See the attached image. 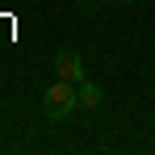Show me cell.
<instances>
[{"label":"cell","instance_id":"cell-5","mask_svg":"<svg viewBox=\"0 0 155 155\" xmlns=\"http://www.w3.org/2000/svg\"><path fill=\"white\" fill-rule=\"evenodd\" d=\"M122 4H134V0H122Z\"/></svg>","mask_w":155,"mask_h":155},{"label":"cell","instance_id":"cell-4","mask_svg":"<svg viewBox=\"0 0 155 155\" xmlns=\"http://www.w3.org/2000/svg\"><path fill=\"white\" fill-rule=\"evenodd\" d=\"M88 4H105V0H88Z\"/></svg>","mask_w":155,"mask_h":155},{"label":"cell","instance_id":"cell-3","mask_svg":"<svg viewBox=\"0 0 155 155\" xmlns=\"http://www.w3.org/2000/svg\"><path fill=\"white\" fill-rule=\"evenodd\" d=\"M76 88H80V109H97V105L105 101L101 84H92V80H84V84H76Z\"/></svg>","mask_w":155,"mask_h":155},{"label":"cell","instance_id":"cell-2","mask_svg":"<svg viewBox=\"0 0 155 155\" xmlns=\"http://www.w3.org/2000/svg\"><path fill=\"white\" fill-rule=\"evenodd\" d=\"M54 71H59V80H71V84H84V59H80L76 51H63L59 59H54Z\"/></svg>","mask_w":155,"mask_h":155},{"label":"cell","instance_id":"cell-1","mask_svg":"<svg viewBox=\"0 0 155 155\" xmlns=\"http://www.w3.org/2000/svg\"><path fill=\"white\" fill-rule=\"evenodd\" d=\"M71 109H80V88L71 80H59V84H51L42 92V117L46 122H63Z\"/></svg>","mask_w":155,"mask_h":155}]
</instances>
